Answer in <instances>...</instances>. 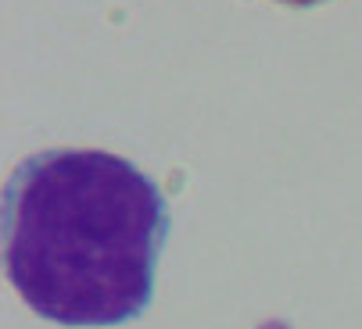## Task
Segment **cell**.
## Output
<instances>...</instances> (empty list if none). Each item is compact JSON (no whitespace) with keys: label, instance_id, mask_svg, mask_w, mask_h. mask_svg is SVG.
<instances>
[{"label":"cell","instance_id":"1","mask_svg":"<svg viewBox=\"0 0 362 329\" xmlns=\"http://www.w3.org/2000/svg\"><path fill=\"white\" fill-rule=\"evenodd\" d=\"M169 229L165 201L108 150H40L4 186V268L18 297L62 325L136 318Z\"/></svg>","mask_w":362,"mask_h":329},{"label":"cell","instance_id":"2","mask_svg":"<svg viewBox=\"0 0 362 329\" xmlns=\"http://www.w3.org/2000/svg\"><path fill=\"white\" fill-rule=\"evenodd\" d=\"M280 4H291V8H313V4H323V0H280Z\"/></svg>","mask_w":362,"mask_h":329}]
</instances>
